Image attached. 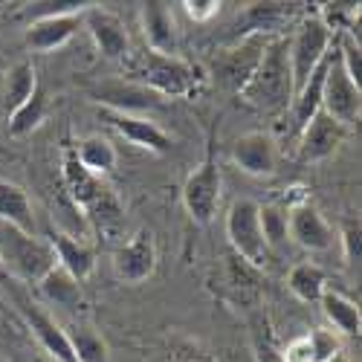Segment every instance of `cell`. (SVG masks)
Masks as SVG:
<instances>
[{
  "label": "cell",
  "mask_w": 362,
  "mask_h": 362,
  "mask_svg": "<svg viewBox=\"0 0 362 362\" xmlns=\"http://www.w3.org/2000/svg\"><path fill=\"white\" fill-rule=\"evenodd\" d=\"M128 81L151 90L160 99H192L209 87V73L180 55L142 49L128 55Z\"/></svg>",
  "instance_id": "obj_1"
},
{
  "label": "cell",
  "mask_w": 362,
  "mask_h": 362,
  "mask_svg": "<svg viewBox=\"0 0 362 362\" xmlns=\"http://www.w3.org/2000/svg\"><path fill=\"white\" fill-rule=\"evenodd\" d=\"M238 99L258 113H281L293 102V76H290V58H287V35L269 38L261 62Z\"/></svg>",
  "instance_id": "obj_2"
},
{
  "label": "cell",
  "mask_w": 362,
  "mask_h": 362,
  "mask_svg": "<svg viewBox=\"0 0 362 362\" xmlns=\"http://www.w3.org/2000/svg\"><path fill=\"white\" fill-rule=\"evenodd\" d=\"M0 261H4L9 276L38 284L55 267V252L47 238L4 226L0 229Z\"/></svg>",
  "instance_id": "obj_3"
},
{
  "label": "cell",
  "mask_w": 362,
  "mask_h": 362,
  "mask_svg": "<svg viewBox=\"0 0 362 362\" xmlns=\"http://www.w3.org/2000/svg\"><path fill=\"white\" fill-rule=\"evenodd\" d=\"M334 35L330 29L316 18L308 15L296 23V33L287 38V58H290V76H293V96L296 90L310 78V73L325 62L334 49Z\"/></svg>",
  "instance_id": "obj_4"
},
{
  "label": "cell",
  "mask_w": 362,
  "mask_h": 362,
  "mask_svg": "<svg viewBox=\"0 0 362 362\" xmlns=\"http://www.w3.org/2000/svg\"><path fill=\"white\" fill-rule=\"evenodd\" d=\"M258 206L250 197H240L229 206L226 212V238L232 255H238L240 261H247L255 269H264L269 264V247L261 232V221H258Z\"/></svg>",
  "instance_id": "obj_5"
},
{
  "label": "cell",
  "mask_w": 362,
  "mask_h": 362,
  "mask_svg": "<svg viewBox=\"0 0 362 362\" xmlns=\"http://www.w3.org/2000/svg\"><path fill=\"white\" fill-rule=\"evenodd\" d=\"M221 194H223V174H221L215 154L209 151L206 160L186 177V183H183L186 215L200 226L212 223L218 215V206H221Z\"/></svg>",
  "instance_id": "obj_6"
},
{
  "label": "cell",
  "mask_w": 362,
  "mask_h": 362,
  "mask_svg": "<svg viewBox=\"0 0 362 362\" xmlns=\"http://www.w3.org/2000/svg\"><path fill=\"white\" fill-rule=\"evenodd\" d=\"M55 9L41 12L26 29V44L35 52H55L73 41L81 26V15L90 4H52Z\"/></svg>",
  "instance_id": "obj_7"
},
{
  "label": "cell",
  "mask_w": 362,
  "mask_h": 362,
  "mask_svg": "<svg viewBox=\"0 0 362 362\" xmlns=\"http://www.w3.org/2000/svg\"><path fill=\"white\" fill-rule=\"evenodd\" d=\"M269 38L264 35H240L235 38V44H229L226 49H221L212 62V76L238 96L244 84L250 81V76L255 73L261 55L267 49Z\"/></svg>",
  "instance_id": "obj_8"
},
{
  "label": "cell",
  "mask_w": 362,
  "mask_h": 362,
  "mask_svg": "<svg viewBox=\"0 0 362 362\" xmlns=\"http://www.w3.org/2000/svg\"><path fill=\"white\" fill-rule=\"evenodd\" d=\"M157 238L151 229H136L131 238H125L113 252V273L122 284H145L157 273Z\"/></svg>",
  "instance_id": "obj_9"
},
{
  "label": "cell",
  "mask_w": 362,
  "mask_h": 362,
  "mask_svg": "<svg viewBox=\"0 0 362 362\" xmlns=\"http://www.w3.org/2000/svg\"><path fill=\"white\" fill-rule=\"evenodd\" d=\"M322 110L345 128L359 122V113H362V87H356L345 76L339 55H337V41H334V49H330V62H327V73H325Z\"/></svg>",
  "instance_id": "obj_10"
},
{
  "label": "cell",
  "mask_w": 362,
  "mask_h": 362,
  "mask_svg": "<svg viewBox=\"0 0 362 362\" xmlns=\"http://www.w3.org/2000/svg\"><path fill=\"white\" fill-rule=\"evenodd\" d=\"M81 26L87 29V35L93 38L96 49L110 58V62H125L131 55V38L122 18L113 15L110 9H102L96 4H90L81 15Z\"/></svg>",
  "instance_id": "obj_11"
},
{
  "label": "cell",
  "mask_w": 362,
  "mask_h": 362,
  "mask_svg": "<svg viewBox=\"0 0 362 362\" xmlns=\"http://www.w3.org/2000/svg\"><path fill=\"white\" fill-rule=\"evenodd\" d=\"M99 116H102V122H107L119 136H125L131 145H136L142 151H151V154H168V151L174 148V139L148 116L125 113V110H107V107H102Z\"/></svg>",
  "instance_id": "obj_12"
},
{
  "label": "cell",
  "mask_w": 362,
  "mask_h": 362,
  "mask_svg": "<svg viewBox=\"0 0 362 362\" xmlns=\"http://www.w3.org/2000/svg\"><path fill=\"white\" fill-rule=\"evenodd\" d=\"M287 238L308 252H327L337 244V229L327 223L316 206L305 203L287 212Z\"/></svg>",
  "instance_id": "obj_13"
},
{
  "label": "cell",
  "mask_w": 362,
  "mask_h": 362,
  "mask_svg": "<svg viewBox=\"0 0 362 362\" xmlns=\"http://www.w3.org/2000/svg\"><path fill=\"white\" fill-rule=\"evenodd\" d=\"M345 136H348V128L339 125L337 119H330L325 110H319L305 125V131L298 134V160L310 165L325 163L327 157H334L339 151Z\"/></svg>",
  "instance_id": "obj_14"
},
{
  "label": "cell",
  "mask_w": 362,
  "mask_h": 362,
  "mask_svg": "<svg viewBox=\"0 0 362 362\" xmlns=\"http://www.w3.org/2000/svg\"><path fill=\"white\" fill-rule=\"evenodd\" d=\"M232 163L250 174V177H273L279 171V151H276V139L264 134V131H250L240 134L232 142L229 151Z\"/></svg>",
  "instance_id": "obj_15"
},
{
  "label": "cell",
  "mask_w": 362,
  "mask_h": 362,
  "mask_svg": "<svg viewBox=\"0 0 362 362\" xmlns=\"http://www.w3.org/2000/svg\"><path fill=\"white\" fill-rule=\"evenodd\" d=\"M47 240H49V247L55 252V267H62L64 273H70L78 284H84L90 276L96 273L99 255H96V247L90 244L87 238L67 235V232H58L55 229Z\"/></svg>",
  "instance_id": "obj_16"
},
{
  "label": "cell",
  "mask_w": 362,
  "mask_h": 362,
  "mask_svg": "<svg viewBox=\"0 0 362 362\" xmlns=\"http://www.w3.org/2000/svg\"><path fill=\"white\" fill-rule=\"evenodd\" d=\"M21 316L26 322V327L33 330V337L38 339L44 356H49L55 362H76L67 330L58 325L47 310H41L38 305H21Z\"/></svg>",
  "instance_id": "obj_17"
},
{
  "label": "cell",
  "mask_w": 362,
  "mask_h": 362,
  "mask_svg": "<svg viewBox=\"0 0 362 362\" xmlns=\"http://www.w3.org/2000/svg\"><path fill=\"white\" fill-rule=\"evenodd\" d=\"M139 23H142L145 49L160 52V55H177L180 29H177V21L168 4H142Z\"/></svg>",
  "instance_id": "obj_18"
},
{
  "label": "cell",
  "mask_w": 362,
  "mask_h": 362,
  "mask_svg": "<svg viewBox=\"0 0 362 362\" xmlns=\"http://www.w3.org/2000/svg\"><path fill=\"white\" fill-rule=\"evenodd\" d=\"M298 15H301L298 4H252L244 12V18H240V35L279 38L284 33V26L296 23Z\"/></svg>",
  "instance_id": "obj_19"
},
{
  "label": "cell",
  "mask_w": 362,
  "mask_h": 362,
  "mask_svg": "<svg viewBox=\"0 0 362 362\" xmlns=\"http://www.w3.org/2000/svg\"><path fill=\"white\" fill-rule=\"evenodd\" d=\"M0 223L12 226L18 232L35 235V209L29 200L26 189L12 183V180H0Z\"/></svg>",
  "instance_id": "obj_20"
},
{
  "label": "cell",
  "mask_w": 362,
  "mask_h": 362,
  "mask_svg": "<svg viewBox=\"0 0 362 362\" xmlns=\"http://www.w3.org/2000/svg\"><path fill=\"white\" fill-rule=\"evenodd\" d=\"M322 305V316L325 322L330 325L337 337H359L362 330V313H359V305L354 298H348L345 293L339 290H325V296L319 298Z\"/></svg>",
  "instance_id": "obj_21"
},
{
  "label": "cell",
  "mask_w": 362,
  "mask_h": 362,
  "mask_svg": "<svg viewBox=\"0 0 362 362\" xmlns=\"http://www.w3.org/2000/svg\"><path fill=\"white\" fill-rule=\"evenodd\" d=\"M93 99L102 102V107L107 110H125V113H134V107L145 110V107H157L160 105V96H154L151 90L128 81H116V84H105L99 90H93Z\"/></svg>",
  "instance_id": "obj_22"
},
{
  "label": "cell",
  "mask_w": 362,
  "mask_h": 362,
  "mask_svg": "<svg viewBox=\"0 0 362 362\" xmlns=\"http://www.w3.org/2000/svg\"><path fill=\"white\" fill-rule=\"evenodd\" d=\"M287 290L305 305H319L327 290V273L316 261H298L287 273Z\"/></svg>",
  "instance_id": "obj_23"
},
{
  "label": "cell",
  "mask_w": 362,
  "mask_h": 362,
  "mask_svg": "<svg viewBox=\"0 0 362 362\" xmlns=\"http://www.w3.org/2000/svg\"><path fill=\"white\" fill-rule=\"evenodd\" d=\"M73 151H76L78 163H81L90 174H93V177L110 174V171L116 168V160H119L113 142H110L107 136H102V134H90V136L78 139V142L73 145Z\"/></svg>",
  "instance_id": "obj_24"
},
{
  "label": "cell",
  "mask_w": 362,
  "mask_h": 362,
  "mask_svg": "<svg viewBox=\"0 0 362 362\" xmlns=\"http://www.w3.org/2000/svg\"><path fill=\"white\" fill-rule=\"evenodd\" d=\"M38 290H41V296L49 301V305H55V308H64V310H76L78 305H81V284L70 276V273H64L62 267H52L49 273L38 281Z\"/></svg>",
  "instance_id": "obj_25"
},
{
  "label": "cell",
  "mask_w": 362,
  "mask_h": 362,
  "mask_svg": "<svg viewBox=\"0 0 362 362\" xmlns=\"http://www.w3.org/2000/svg\"><path fill=\"white\" fill-rule=\"evenodd\" d=\"M49 113V105H47V96H44V90L38 87L33 96H29L18 110L9 113V136L15 139H23L29 136L33 131H38L44 125V119Z\"/></svg>",
  "instance_id": "obj_26"
},
{
  "label": "cell",
  "mask_w": 362,
  "mask_h": 362,
  "mask_svg": "<svg viewBox=\"0 0 362 362\" xmlns=\"http://www.w3.org/2000/svg\"><path fill=\"white\" fill-rule=\"evenodd\" d=\"M67 337H70V348H73L76 362H110V348L96 327L76 325L67 330Z\"/></svg>",
  "instance_id": "obj_27"
},
{
  "label": "cell",
  "mask_w": 362,
  "mask_h": 362,
  "mask_svg": "<svg viewBox=\"0 0 362 362\" xmlns=\"http://www.w3.org/2000/svg\"><path fill=\"white\" fill-rule=\"evenodd\" d=\"M38 90V70L33 62H18L9 73H6V110H18L29 96Z\"/></svg>",
  "instance_id": "obj_28"
},
{
  "label": "cell",
  "mask_w": 362,
  "mask_h": 362,
  "mask_svg": "<svg viewBox=\"0 0 362 362\" xmlns=\"http://www.w3.org/2000/svg\"><path fill=\"white\" fill-rule=\"evenodd\" d=\"M258 273L261 269L250 267L247 261H240L238 255H229L226 258V281H229V290L244 301V305H250V301L258 296Z\"/></svg>",
  "instance_id": "obj_29"
},
{
  "label": "cell",
  "mask_w": 362,
  "mask_h": 362,
  "mask_svg": "<svg viewBox=\"0 0 362 362\" xmlns=\"http://www.w3.org/2000/svg\"><path fill=\"white\" fill-rule=\"evenodd\" d=\"M258 221H261V232L267 247L273 250L287 240V209L279 203H264L258 206Z\"/></svg>",
  "instance_id": "obj_30"
},
{
  "label": "cell",
  "mask_w": 362,
  "mask_h": 362,
  "mask_svg": "<svg viewBox=\"0 0 362 362\" xmlns=\"http://www.w3.org/2000/svg\"><path fill=\"white\" fill-rule=\"evenodd\" d=\"M308 337L313 348V362H330L342 354V337H337L330 327H313Z\"/></svg>",
  "instance_id": "obj_31"
},
{
  "label": "cell",
  "mask_w": 362,
  "mask_h": 362,
  "mask_svg": "<svg viewBox=\"0 0 362 362\" xmlns=\"http://www.w3.org/2000/svg\"><path fill=\"white\" fill-rule=\"evenodd\" d=\"M337 240L342 244V258L348 267H356L362 258V226L359 221H345L342 229L337 232Z\"/></svg>",
  "instance_id": "obj_32"
},
{
  "label": "cell",
  "mask_w": 362,
  "mask_h": 362,
  "mask_svg": "<svg viewBox=\"0 0 362 362\" xmlns=\"http://www.w3.org/2000/svg\"><path fill=\"white\" fill-rule=\"evenodd\" d=\"M165 362H215L212 354H209L206 348H200L197 342L192 339H177L168 354H165Z\"/></svg>",
  "instance_id": "obj_33"
},
{
  "label": "cell",
  "mask_w": 362,
  "mask_h": 362,
  "mask_svg": "<svg viewBox=\"0 0 362 362\" xmlns=\"http://www.w3.org/2000/svg\"><path fill=\"white\" fill-rule=\"evenodd\" d=\"M221 0H183V12L194 21V23H209L221 15Z\"/></svg>",
  "instance_id": "obj_34"
},
{
  "label": "cell",
  "mask_w": 362,
  "mask_h": 362,
  "mask_svg": "<svg viewBox=\"0 0 362 362\" xmlns=\"http://www.w3.org/2000/svg\"><path fill=\"white\" fill-rule=\"evenodd\" d=\"M252 356L255 362H284L276 342L269 339V334H264V327H252Z\"/></svg>",
  "instance_id": "obj_35"
},
{
  "label": "cell",
  "mask_w": 362,
  "mask_h": 362,
  "mask_svg": "<svg viewBox=\"0 0 362 362\" xmlns=\"http://www.w3.org/2000/svg\"><path fill=\"white\" fill-rule=\"evenodd\" d=\"M284 362H313V348H310V337L301 334L296 339H290L284 348H279Z\"/></svg>",
  "instance_id": "obj_36"
},
{
  "label": "cell",
  "mask_w": 362,
  "mask_h": 362,
  "mask_svg": "<svg viewBox=\"0 0 362 362\" xmlns=\"http://www.w3.org/2000/svg\"><path fill=\"white\" fill-rule=\"evenodd\" d=\"M9 279V273H6V267H4V261H0V281H6Z\"/></svg>",
  "instance_id": "obj_37"
},
{
  "label": "cell",
  "mask_w": 362,
  "mask_h": 362,
  "mask_svg": "<svg viewBox=\"0 0 362 362\" xmlns=\"http://www.w3.org/2000/svg\"><path fill=\"white\" fill-rule=\"evenodd\" d=\"M330 362H351V359H348V356H345V351H342L339 356H334V359H330Z\"/></svg>",
  "instance_id": "obj_38"
},
{
  "label": "cell",
  "mask_w": 362,
  "mask_h": 362,
  "mask_svg": "<svg viewBox=\"0 0 362 362\" xmlns=\"http://www.w3.org/2000/svg\"><path fill=\"white\" fill-rule=\"evenodd\" d=\"M35 362H55V359H49V356H44V354H38V356H35Z\"/></svg>",
  "instance_id": "obj_39"
},
{
  "label": "cell",
  "mask_w": 362,
  "mask_h": 362,
  "mask_svg": "<svg viewBox=\"0 0 362 362\" xmlns=\"http://www.w3.org/2000/svg\"><path fill=\"white\" fill-rule=\"evenodd\" d=\"M0 310H6V301H4V296H0Z\"/></svg>",
  "instance_id": "obj_40"
},
{
  "label": "cell",
  "mask_w": 362,
  "mask_h": 362,
  "mask_svg": "<svg viewBox=\"0 0 362 362\" xmlns=\"http://www.w3.org/2000/svg\"><path fill=\"white\" fill-rule=\"evenodd\" d=\"M12 362H29V359H23V356H15V359H12Z\"/></svg>",
  "instance_id": "obj_41"
}]
</instances>
